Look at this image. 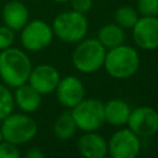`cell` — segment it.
I'll return each mask as SVG.
<instances>
[{"mask_svg":"<svg viewBox=\"0 0 158 158\" xmlns=\"http://www.w3.org/2000/svg\"><path fill=\"white\" fill-rule=\"evenodd\" d=\"M32 63L26 51L9 47L0 51V79L1 83L15 89L28 80Z\"/></svg>","mask_w":158,"mask_h":158,"instance_id":"6da1fadb","label":"cell"},{"mask_svg":"<svg viewBox=\"0 0 158 158\" xmlns=\"http://www.w3.org/2000/svg\"><path fill=\"white\" fill-rule=\"evenodd\" d=\"M141 59L138 51L128 44H120L106 51L104 68L106 73L115 79H127L137 73Z\"/></svg>","mask_w":158,"mask_h":158,"instance_id":"7a4b0ae2","label":"cell"},{"mask_svg":"<svg viewBox=\"0 0 158 158\" xmlns=\"http://www.w3.org/2000/svg\"><path fill=\"white\" fill-rule=\"evenodd\" d=\"M0 130L5 141L21 146L35 138L38 132V125L30 114L12 111L1 121Z\"/></svg>","mask_w":158,"mask_h":158,"instance_id":"3957f363","label":"cell"},{"mask_svg":"<svg viewBox=\"0 0 158 158\" xmlns=\"http://www.w3.org/2000/svg\"><path fill=\"white\" fill-rule=\"evenodd\" d=\"M51 26L57 38L64 43L72 44L85 38L89 30V21L85 14L69 10L58 14Z\"/></svg>","mask_w":158,"mask_h":158,"instance_id":"277c9868","label":"cell"},{"mask_svg":"<svg viewBox=\"0 0 158 158\" xmlns=\"http://www.w3.org/2000/svg\"><path fill=\"white\" fill-rule=\"evenodd\" d=\"M105 54L106 48L98 38H83L72 53V63L80 73L91 74L104 65Z\"/></svg>","mask_w":158,"mask_h":158,"instance_id":"5b68a950","label":"cell"},{"mask_svg":"<svg viewBox=\"0 0 158 158\" xmlns=\"http://www.w3.org/2000/svg\"><path fill=\"white\" fill-rule=\"evenodd\" d=\"M70 115L77 125V128L83 132L98 131L105 123L104 102L94 98H84L70 109Z\"/></svg>","mask_w":158,"mask_h":158,"instance_id":"8992f818","label":"cell"},{"mask_svg":"<svg viewBox=\"0 0 158 158\" xmlns=\"http://www.w3.org/2000/svg\"><path fill=\"white\" fill-rule=\"evenodd\" d=\"M52 26L41 19L28 20L20 30V42L25 51L40 52L47 48L53 41Z\"/></svg>","mask_w":158,"mask_h":158,"instance_id":"52a82bcc","label":"cell"},{"mask_svg":"<svg viewBox=\"0 0 158 158\" xmlns=\"http://www.w3.org/2000/svg\"><path fill=\"white\" fill-rule=\"evenodd\" d=\"M141 151V139L128 127L118 128L107 141V154L112 158H135Z\"/></svg>","mask_w":158,"mask_h":158,"instance_id":"ba28073f","label":"cell"},{"mask_svg":"<svg viewBox=\"0 0 158 158\" xmlns=\"http://www.w3.org/2000/svg\"><path fill=\"white\" fill-rule=\"evenodd\" d=\"M126 125L139 138L152 137L158 132V111L151 106H138L131 110Z\"/></svg>","mask_w":158,"mask_h":158,"instance_id":"9c48e42d","label":"cell"},{"mask_svg":"<svg viewBox=\"0 0 158 158\" xmlns=\"http://www.w3.org/2000/svg\"><path fill=\"white\" fill-rule=\"evenodd\" d=\"M131 30L138 48L146 51L158 48V16H139Z\"/></svg>","mask_w":158,"mask_h":158,"instance_id":"30bf717a","label":"cell"},{"mask_svg":"<svg viewBox=\"0 0 158 158\" xmlns=\"http://www.w3.org/2000/svg\"><path fill=\"white\" fill-rule=\"evenodd\" d=\"M59 79L60 74L54 65L42 63L32 67L27 83L41 95H48L54 93Z\"/></svg>","mask_w":158,"mask_h":158,"instance_id":"8fae6325","label":"cell"},{"mask_svg":"<svg viewBox=\"0 0 158 158\" xmlns=\"http://www.w3.org/2000/svg\"><path fill=\"white\" fill-rule=\"evenodd\" d=\"M54 93L63 107L72 109L85 98V86L78 77L67 75L59 79Z\"/></svg>","mask_w":158,"mask_h":158,"instance_id":"7c38bea8","label":"cell"},{"mask_svg":"<svg viewBox=\"0 0 158 158\" xmlns=\"http://www.w3.org/2000/svg\"><path fill=\"white\" fill-rule=\"evenodd\" d=\"M1 20L5 26L12 31H20L30 20V11L27 6L20 0L7 1L1 10Z\"/></svg>","mask_w":158,"mask_h":158,"instance_id":"4fadbf2b","label":"cell"},{"mask_svg":"<svg viewBox=\"0 0 158 158\" xmlns=\"http://www.w3.org/2000/svg\"><path fill=\"white\" fill-rule=\"evenodd\" d=\"M78 151L85 158H105L107 156V141L96 131L84 132L78 141Z\"/></svg>","mask_w":158,"mask_h":158,"instance_id":"5bb4252c","label":"cell"},{"mask_svg":"<svg viewBox=\"0 0 158 158\" xmlns=\"http://www.w3.org/2000/svg\"><path fill=\"white\" fill-rule=\"evenodd\" d=\"M15 106L26 114L36 112L42 104V95L33 89L28 83H25L14 89Z\"/></svg>","mask_w":158,"mask_h":158,"instance_id":"9a60e30c","label":"cell"},{"mask_svg":"<svg viewBox=\"0 0 158 158\" xmlns=\"http://www.w3.org/2000/svg\"><path fill=\"white\" fill-rule=\"evenodd\" d=\"M131 110L128 102L123 99H111L104 104L105 122L114 127H122L127 123Z\"/></svg>","mask_w":158,"mask_h":158,"instance_id":"2e32d148","label":"cell"},{"mask_svg":"<svg viewBox=\"0 0 158 158\" xmlns=\"http://www.w3.org/2000/svg\"><path fill=\"white\" fill-rule=\"evenodd\" d=\"M125 38H126L125 30L121 26H118L116 22L106 23L101 26L98 32V41L106 48V51L125 43Z\"/></svg>","mask_w":158,"mask_h":158,"instance_id":"e0dca14e","label":"cell"},{"mask_svg":"<svg viewBox=\"0 0 158 158\" xmlns=\"http://www.w3.org/2000/svg\"><path fill=\"white\" fill-rule=\"evenodd\" d=\"M77 125L70 115V111L60 114L53 123V135L59 141L70 139L77 132Z\"/></svg>","mask_w":158,"mask_h":158,"instance_id":"ac0fdd59","label":"cell"},{"mask_svg":"<svg viewBox=\"0 0 158 158\" xmlns=\"http://www.w3.org/2000/svg\"><path fill=\"white\" fill-rule=\"evenodd\" d=\"M139 17V14L138 11L132 7V6H127V5H123V6H120L115 14H114V19H115V22L121 26L123 30H128V28H132L133 25L137 22Z\"/></svg>","mask_w":158,"mask_h":158,"instance_id":"d6986e66","label":"cell"},{"mask_svg":"<svg viewBox=\"0 0 158 158\" xmlns=\"http://www.w3.org/2000/svg\"><path fill=\"white\" fill-rule=\"evenodd\" d=\"M15 109L14 93L11 88L0 83V121H2L7 115H10Z\"/></svg>","mask_w":158,"mask_h":158,"instance_id":"ffe728a7","label":"cell"},{"mask_svg":"<svg viewBox=\"0 0 158 158\" xmlns=\"http://www.w3.org/2000/svg\"><path fill=\"white\" fill-rule=\"evenodd\" d=\"M136 10L141 16H158V0H137Z\"/></svg>","mask_w":158,"mask_h":158,"instance_id":"44dd1931","label":"cell"},{"mask_svg":"<svg viewBox=\"0 0 158 158\" xmlns=\"http://www.w3.org/2000/svg\"><path fill=\"white\" fill-rule=\"evenodd\" d=\"M21 152L19 146L2 139L0 142V158H20Z\"/></svg>","mask_w":158,"mask_h":158,"instance_id":"7402d4cb","label":"cell"},{"mask_svg":"<svg viewBox=\"0 0 158 158\" xmlns=\"http://www.w3.org/2000/svg\"><path fill=\"white\" fill-rule=\"evenodd\" d=\"M15 42V31L5 25L0 26V51L9 48Z\"/></svg>","mask_w":158,"mask_h":158,"instance_id":"603a6c76","label":"cell"},{"mask_svg":"<svg viewBox=\"0 0 158 158\" xmlns=\"http://www.w3.org/2000/svg\"><path fill=\"white\" fill-rule=\"evenodd\" d=\"M69 1H70L72 10L81 14L89 12L93 7V0H69Z\"/></svg>","mask_w":158,"mask_h":158,"instance_id":"cb8c5ba5","label":"cell"},{"mask_svg":"<svg viewBox=\"0 0 158 158\" xmlns=\"http://www.w3.org/2000/svg\"><path fill=\"white\" fill-rule=\"evenodd\" d=\"M25 156H26V158H43V157H44V153H43L40 148L32 147V148H30V149L25 153Z\"/></svg>","mask_w":158,"mask_h":158,"instance_id":"d4e9b609","label":"cell"},{"mask_svg":"<svg viewBox=\"0 0 158 158\" xmlns=\"http://www.w3.org/2000/svg\"><path fill=\"white\" fill-rule=\"evenodd\" d=\"M53 1H56V2H68L69 0H53Z\"/></svg>","mask_w":158,"mask_h":158,"instance_id":"484cf974","label":"cell"},{"mask_svg":"<svg viewBox=\"0 0 158 158\" xmlns=\"http://www.w3.org/2000/svg\"><path fill=\"white\" fill-rule=\"evenodd\" d=\"M2 139H4V138H2V133H1V130H0V142H1Z\"/></svg>","mask_w":158,"mask_h":158,"instance_id":"4316f807","label":"cell"},{"mask_svg":"<svg viewBox=\"0 0 158 158\" xmlns=\"http://www.w3.org/2000/svg\"><path fill=\"white\" fill-rule=\"evenodd\" d=\"M157 111H158V102H157Z\"/></svg>","mask_w":158,"mask_h":158,"instance_id":"83f0119b","label":"cell"},{"mask_svg":"<svg viewBox=\"0 0 158 158\" xmlns=\"http://www.w3.org/2000/svg\"><path fill=\"white\" fill-rule=\"evenodd\" d=\"M157 133H158V132H157Z\"/></svg>","mask_w":158,"mask_h":158,"instance_id":"f1b7e54d","label":"cell"}]
</instances>
